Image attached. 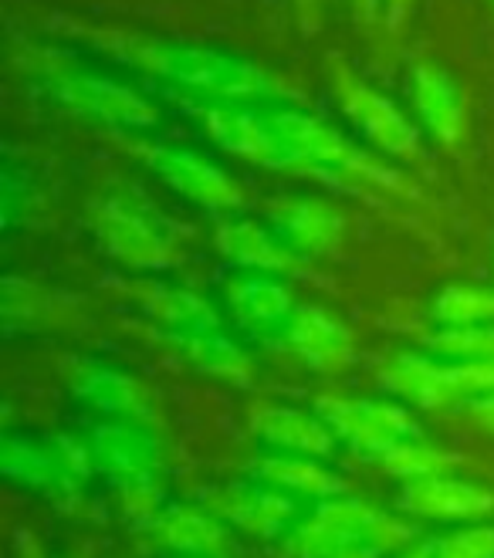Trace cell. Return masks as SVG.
<instances>
[{
  "label": "cell",
  "instance_id": "obj_1",
  "mask_svg": "<svg viewBox=\"0 0 494 558\" xmlns=\"http://www.w3.org/2000/svg\"><path fill=\"white\" fill-rule=\"evenodd\" d=\"M95 48L109 58L129 64L149 78H159L190 95H204L210 102H254L272 98L288 102L291 92L261 64L244 54L204 48L190 41H173L159 35H140V31H95Z\"/></svg>",
  "mask_w": 494,
  "mask_h": 558
},
{
  "label": "cell",
  "instance_id": "obj_2",
  "mask_svg": "<svg viewBox=\"0 0 494 558\" xmlns=\"http://www.w3.org/2000/svg\"><path fill=\"white\" fill-rule=\"evenodd\" d=\"M265 116L281 149L288 153L291 173L356 177L366 183H379L386 190H407L397 170H389L379 156L356 146L336 125L322 122L318 116L305 109H265Z\"/></svg>",
  "mask_w": 494,
  "mask_h": 558
},
{
  "label": "cell",
  "instance_id": "obj_3",
  "mask_svg": "<svg viewBox=\"0 0 494 558\" xmlns=\"http://www.w3.org/2000/svg\"><path fill=\"white\" fill-rule=\"evenodd\" d=\"M35 72L48 102L72 116L103 122L109 129H125V133H143L159 122V109L149 98L119 78L95 75L72 61H45Z\"/></svg>",
  "mask_w": 494,
  "mask_h": 558
},
{
  "label": "cell",
  "instance_id": "obj_4",
  "mask_svg": "<svg viewBox=\"0 0 494 558\" xmlns=\"http://www.w3.org/2000/svg\"><path fill=\"white\" fill-rule=\"evenodd\" d=\"M92 234L119 265L156 275L177 265V234L149 204L125 193H109L92 207Z\"/></svg>",
  "mask_w": 494,
  "mask_h": 558
},
{
  "label": "cell",
  "instance_id": "obj_5",
  "mask_svg": "<svg viewBox=\"0 0 494 558\" xmlns=\"http://www.w3.org/2000/svg\"><path fill=\"white\" fill-rule=\"evenodd\" d=\"M0 471L8 481L48 498H75L95 471L88 440L41 437L27 430H4L0 437Z\"/></svg>",
  "mask_w": 494,
  "mask_h": 558
},
{
  "label": "cell",
  "instance_id": "obj_6",
  "mask_svg": "<svg viewBox=\"0 0 494 558\" xmlns=\"http://www.w3.org/2000/svg\"><path fill=\"white\" fill-rule=\"evenodd\" d=\"M333 95L342 116L356 125V133L376 153L403 162L423 159V136L417 119H410L386 92L352 72L346 61H333Z\"/></svg>",
  "mask_w": 494,
  "mask_h": 558
},
{
  "label": "cell",
  "instance_id": "obj_7",
  "mask_svg": "<svg viewBox=\"0 0 494 558\" xmlns=\"http://www.w3.org/2000/svg\"><path fill=\"white\" fill-rule=\"evenodd\" d=\"M133 156L149 173H156L183 201L196 204L210 214H230L244 204V193L227 170L196 149L173 146V143H129Z\"/></svg>",
  "mask_w": 494,
  "mask_h": 558
},
{
  "label": "cell",
  "instance_id": "obj_8",
  "mask_svg": "<svg viewBox=\"0 0 494 558\" xmlns=\"http://www.w3.org/2000/svg\"><path fill=\"white\" fill-rule=\"evenodd\" d=\"M201 505L207 511H214L230 532H241V535H251L261 542L288 538L294 521L302 518L299 501L291 495H281V490L261 484L254 477L207 487Z\"/></svg>",
  "mask_w": 494,
  "mask_h": 558
},
{
  "label": "cell",
  "instance_id": "obj_9",
  "mask_svg": "<svg viewBox=\"0 0 494 558\" xmlns=\"http://www.w3.org/2000/svg\"><path fill=\"white\" fill-rule=\"evenodd\" d=\"M315 413L333 426V434L359 453L379 457L400 440L420 437V426L407 403L393 400H349V397H322Z\"/></svg>",
  "mask_w": 494,
  "mask_h": 558
},
{
  "label": "cell",
  "instance_id": "obj_10",
  "mask_svg": "<svg viewBox=\"0 0 494 558\" xmlns=\"http://www.w3.org/2000/svg\"><path fill=\"white\" fill-rule=\"evenodd\" d=\"M376 518V508H370L362 498H328L315 501L309 514L294 521V529L285 538L288 558H336L356 545H366L370 524Z\"/></svg>",
  "mask_w": 494,
  "mask_h": 558
},
{
  "label": "cell",
  "instance_id": "obj_11",
  "mask_svg": "<svg viewBox=\"0 0 494 558\" xmlns=\"http://www.w3.org/2000/svg\"><path fill=\"white\" fill-rule=\"evenodd\" d=\"M410 106L417 125L444 149H460L468 140V102L457 78L437 61H417L410 69Z\"/></svg>",
  "mask_w": 494,
  "mask_h": 558
},
{
  "label": "cell",
  "instance_id": "obj_12",
  "mask_svg": "<svg viewBox=\"0 0 494 558\" xmlns=\"http://www.w3.org/2000/svg\"><path fill=\"white\" fill-rule=\"evenodd\" d=\"M69 386L82 403H88L106 420H129L149 426L156 420L149 389L136 376L122 373L112 363H103V359H72Z\"/></svg>",
  "mask_w": 494,
  "mask_h": 558
},
{
  "label": "cell",
  "instance_id": "obj_13",
  "mask_svg": "<svg viewBox=\"0 0 494 558\" xmlns=\"http://www.w3.org/2000/svg\"><path fill=\"white\" fill-rule=\"evenodd\" d=\"M201 122H204V133L224 153L238 156L261 170H291L288 153L272 133L265 112L234 106V102H214L201 112Z\"/></svg>",
  "mask_w": 494,
  "mask_h": 558
},
{
  "label": "cell",
  "instance_id": "obj_14",
  "mask_svg": "<svg viewBox=\"0 0 494 558\" xmlns=\"http://www.w3.org/2000/svg\"><path fill=\"white\" fill-rule=\"evenodd\" d=\"M92 464L98 474H106L112 484L156 477L162 468V444L156 440L149 423L129 420H106L88 434Z\"/></svg>",
  "mask_w": 494,
  "mask_h": 558
},
{
  "label": "cell",
  "instance_id": "obj_15",
  "mask_svg": "<svg viewBox=\"0 0 494 558\" xmlns=\"http://www.w3.org/2000/svg\"><path fill=\"white\" fill-rule=\"evenodd\" d=\"M397 505H400V511H407L413 518L471 524V521H484L494 514V490L447 471V474H434V477H420V481L403 484Z\"/></svg>",
  "mask_w": 494,
  "mask_h": 558
},
{
  "label": "cell",
  "instance_id": "obj_16",
  "mask_svg": "<svg viewBox=\"0 0 494 558\" xmlns=\"http://www.w3.org/2000/svg\"><path fill=\"white\" fill-rule=\"evenodd\" d=\"M281 336H285L288 349L315 373H339L356 355L352 328L322 305L294 308Z\"/></svg>",
  "mask_w": 494,
  "mask_h": 558
},
{
  "label": "cell",
  "instance_id": "obj_17",
  "mask_svg": "<svg viewBox=\"0 0 494 558\" xmlns=\"http://www.w3.org/2000/svg\"><path fill=\"white\" fill-rule=\"evenodd\" d=\"M159 548L177 558H230L234 538L227 524L204 505H167L149 524Z\"/></svg>",
  "mask_w": 494,
  "mask_h": 558
},
{
  "label": "cell",
  "instance_id": "obj_18",
  "mask_svg": "<svg viewBox=\"0 0 494 558\" xmlns=\"http://www.w3.org/2000/svg\"><path fill=\"white\" fill-rule=\"evenodd\" d=\"M268 223L302 257L328 254L346 231V217L318 196H278L268 204Z\"/></svg>",
  "mask_w": 494,
  "mask_h": 558
},
{
  "label": "cell",
  "instance_id": "obj_19",
  "mask_svg": "<svg viewBox=\"0 0 494 558\" xmlns=\"http://www.w3.org/2000/svg\"><path fill=\"white\" fill-rule=\"evenodd\" d=\"M214 247L224 260H230L241 271H261V275H288L299 271L302 254L291 251L272 223L257 220H224L214 231Z\"/></svg>",
  "mask_w": 494,
  "mask_h": 558
},
{
  "label": "cell",
  "instance_id": "obj_20",
  "mask_svg": "<svg viewBox=\"0 0 494 558\" xmlns=\"http://www.w3.org/2000/svg\"><path fill=\"white\" fill-rule=\"evenodd\" d=\"M251 430L268 450L305 453V457H318V461H328L339 444L333 426L318 413L299 407H261L251 416Z\"/></svg>",
  "mask_w": 494,
  "mask_h": 558
},
{
  "label": "cell",
  "instance_id": "obj_21",
  "mask_svg": "<svg viewBox=\"0 0 494 558\" xmlns=\"http://www.w3.org/2000/svg\"><path fill=\"white\" fill-rule=\"evenodd\" d=\"M227 308L234 318L251 328V332H285V325L294 315V299L288 284L278 275H261V271H238L224 284Z\"/></svg>",
  "mask_w": 494,
  "mask_h": 558
},
{
  "label": "cell",
  "instance_id": "obj_22",
  "mask_svg": "<svg viewBox=\"0 0 494 558\" xmlns=\"http://www.w3.org/2000/svg\"><path fill=\"white\" fill-rule=\"evenodd\" d=\"M379 379L393 397L420 410H447L460 403L454 392V379H450V363L431 352L393 355Z\"/></svg>",
  "mask_w": 494,
  "mask_h": 558
},
{
  "label": "cell",
  "instance_id": "obj_23",
  "mask_svg": "<svg viewBox=\"0 0 494 558\" xmlns=\"http://www.w3.org/2000/svg\"><path fill=\"white\" fill-rule=\"evenodd\" d=\"M251 477L268 484L281 495H291L294 501H328L346 495V481L325 468V461L318 457H305V453H281V450H265L251 464Z\"/></svg>",
  "mask_w": 494,
  "mask_h": 558
},
{
  "label": "cell",
  "instance_id": "obj_24",
  "mask_svg": "<svg viewBox=\"0 0 494 558\" xmlns=\"http://www.w3.org/2000/svg\"><path fill=\"white\" fill-rule=\"evenodd\" d=\"M140 305L143 312L162 325L173 339H190V336H204L217 332L220 315L217 308L190 288L177 284H140Z\"/></svg>",
  "mask_w": 494,
  "mask_h": 558
},
{
  "label": "cell",
  "instance_id": "obj_25",
  "mask_svg": "<svg viewBox=\"0 0 494 558\" xmlns=\"http://www.w3.org/2000/svg\"><path fill=\"white\" fill-rule=\"evenodd\" d=\"M177 345L204 376H214V379L230 383V386H251V376H254L251 355L234 339H227L220 328L217 332L177 339Z\"/></svg>",
  "mask_w": 494,
  "mask_h": 558
},
{
  "label": "cell",
  "instance_id": "obj_26",
  "mask_svg": "<svg viewBox=\"0 0 494 558\" xmlns=\"http://www.w3.org/2000/svg\"><path fill=\"white\" fill-rule=\"evenodd\" d=\"M431 318L437 328L494 325V288L471 284V281L444 284L431 302Z\"/></svg>",
  "mask_w": 494,
  "mask_h": 558
},
{
  "label": "cell",
  "instance_id": "obj_27",
  "mask_svg": "<svg viewBox=\"0 0 494 558\" xmlns=\"http://www.w3.org/2000/svg\"><path fill=\"white\" fill-rule=\"evenodd\" d=\"M376 464L403 484L420 481V477H434V474H447L457 461L437 444H426L423 437H410L400 440L397 447H389L386 453L376 457Z\"/></svg>",
  "mask_w": 494,
  "mask_h": 558
},
{
  "label": "cell",
  "instance_id": "obj_28",
  "mask_svg": "<svg viewBox=\"0 0 494 558\" xmlns=\"http://www.w3.org/2000/svg\"><path fill=\"white\" fill-rule=\"evenodd\" d=\"M426 352L447 359V363H484L494 359V325H457V328H434L423 339Z\"/></svg>",
  "mask_w": 494,
  "mask_h": 558
},
{
  "label": "cell",
  "instance_id": "obj_29",
  "mask_svg": "<svg viewBox=\"0 0 494 558\" xmlns=\"http://www.w3.org/2000/svg\"><path fill=\"white\" fill-rule=\"evenodd\" d=\"M55 299L41 288V284H31L24 278H4V288H0V312H4L8 325H38L51 315Z\"/></svg>",
  "mask_w": 494,
  "mask_h": 558
},
{
  "label": "cell",
  "instance_id": "obj_30",
  "mask_svg": "<svg viewBox=\"0 0 494 558\" xmlns=\"http://www.w3.org/2000/svg\"><path fill=\"white\" fill-rule=\"evenodd\" d=\"M116 487V498H119V508L122 514L133 521V524H143V529H149V524L159 518V511L167 508V501H162V490H159V481L156 477H136V481H119L112 484Z\"/></svg>",
  "mask_w": 494,
  "mask_h": 558
},
{
  "label": "cell",
  "instance_id": "obj_31",
  "mask_svg": "<svg viewBox=\"0 0 494 558\" xmlns=\"http://www.w3.org/2000/svg\"><path fill=\"white\" fill-rule=\"evenodd\" d=\"M434 558H494V524L471 521L450 535H437Z\"/></svg>",
  "mask_w": 494,
  "mask_h": 558
},
{
  "label": "cell",
  "instance_id": "obj_32",
  "mask_svg": "<svg viewBox=\"0 0 494 558\" xmlns=\"http://www.w3.org/2000/svg\"><path fill=\"white\" fill-rule=\"evenodd\" d=\"M31 204H35V190H31V177L27 170H17L14 162L4 167V180H0V214H4V227H11L31 214Z\"/></svg>",
  "mask_w": 494,
  "mask_h": 558
},
{
  "label": "cell",
  "instance_id": "obj_33",
  "mask_svg": "<svg viewBox=\"0 0 494 558\" xmlns=\"http://www.w3.org/2000/svg\"><path fill=\"white\" fill-rule=\"evenodd\" d=\"M465 413L481 426L484 434L494 437V392H487V397H478V400H468L465 403Z\"/></svg>",
  "mask_w": 494,
  "mask_h": 558
},
{
  "label": "cell",
  "instance_id": "obj_34",
  "mask_svg": "<svg viewBox=\"0 0 494 558\" xmlns=\"http://www.w3.org/2000/svg\"><path fill=\"white\" fill-rule=\"evenodd\" d=\"M383 14L389 27H400L403 17L410 14V0H383Z\"/></svg>",
  "mask_w": 494,
  "mask_h": 558
},
{
  "label": "cell",
  "instance_id": "obj_35",
  "mask_svg": "<svg viewBox=\"0 0 494 558\" xmlns=\"http://www.w3.org/2000/svg\"><path fill=\"white\" fill-rule=\"evenodd\" d=\"M397 558H434V538H423V542H413L407 551H400Z\"/></svg>",
  "mask_w": 494,
  "mask_h": 558
},
{
  "label": "cell",
  "instance_id": "obj_36",
  "mask_svg": "<svg viewBox=\"0 0 494 558\" xmlns=\"http://www.w3.org/2000/svg\"><path fill=\"white\" fill-rule=\"evenodd\" d=\"M356 8H359V14L366 17V21H376L379 11H383V0H356Z\"/></svg>",
  "mask_w": 494,
  "mask_h": 558
},
{
  "label": "cell",
  "instance_id": "obj_37",
  "mask_svg": "<svg viewBox=\"0 0 494 558\" xmlns=\"http://www.w3.org/2000/svg\"><path fill=\"white\" fill-rule=\"evenodd\" d=\"M336 558H379V555L373 548H366V545H356V548H349V551H342Z\"/></svg>",
  "mask_w": 494,
  "mask_h": 558
}]
</instances>
